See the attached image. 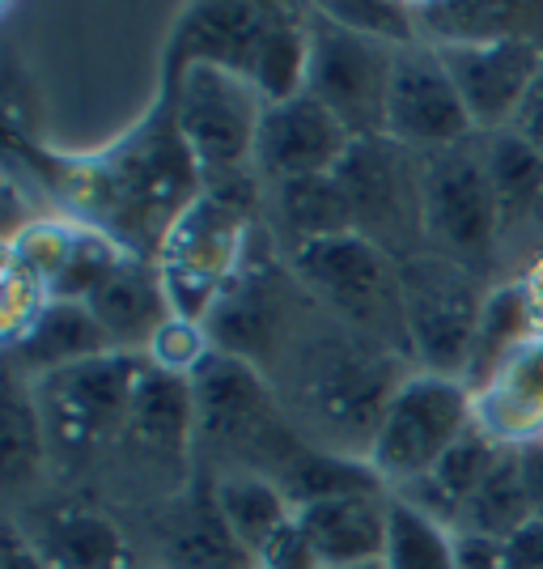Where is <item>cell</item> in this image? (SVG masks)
<instances>
[{
    "mask_svg": "<svg viewBox=\"0 0 543 569\" xmlns=\"http://www.w3.org/2000/svg\"><path fill=\"white\" fill-rule=\"evenodd\" d=\"M242 174L213 179L183 213L170 221L158 272H162L170 307L179 319L204 323L221 302V293L234 284L238 268H242L247 200H238L234 188V183H242Z\"/></svg>",
    "mask_w": 543,
    "mask_h": 569,
    "instance_id": "cell-1",
    "label": "cell"
},
{
    "mask_svg": "<svg viewBox=\"0 0 543 569\" xmlns=\"http://www.w3.org/2000/svg\"><path fill=\"white\" fill-rule=\"evenodd\" d=\"M421 238L425 251L472 268L475 277L496 263L505 226L480 137L421 162Z\"/></svg>",
    "mask_w": 543,
    "mask_h": 569,
    "instance_id": "cell-2",
    "label": "cell"
},
{
    "mask_svg": "<svg viewBox=\"0 0 543 569\" xmlns=\"http://www.w3.org/2000/svg\"><path fill=\"white\" fill-rule=\"evenodd\" d=\"M475 426V396L463 379L442 375H408L382 412L374 442H370V468L382 476L391 498L416 485L438 459Z\"/></svg>",
    "mask_w": 543,
    "mask_h": 569,
    "instance_id": "cell-3",
    "label": "cell"
},
{
    "mask_svg": "<svg viewBox=\"0 0 543 569\" xmlns=\"http://www.w3.org/2000/svg\"><path fill=\"white\" fill-rule=\"evenodd\" d=\"M289 268L310 298L331 307L344 323L370 332L374 340H400L408 349L400 260L382 251L374 238L353 230V234L306 242L289 251Z\"/></svg>",
    "mask_w": 543,
    "mask_h": 569,
    "instance_id": "cell-4",
    "label": "cell"
},
{
    "mask_svg": "<svg viewBox=\"0 0 543 569\" xmlns=\"http://www.w3.org/2000/svg\"><path fill=\"white\" fill-rule=\"evenodd\" d=\"M403 277V336L425 375L463 379L472 361L475 328L489 302L484 277L450 263L433 251H412L400 260Z\"/></svg>",
    "mask_w": 543,
    "mask_h": 569,
    "instance_id": "cell-5",
    "label": "cell"
},
{
    "mask_svg": "<svg viewBox=\"0 0 543 569\" xmlns=\"http://www.w3.org/2000/svg\"><path fill=\"white\" fill-rule=\"evenodd\" d=\"M268 102L251 77L221 64H188L174 86V132L191 167L204 179H225L255 170V141Z\"/></svg>",
    "mask_w": 543,
    "mask_h": 569,
    "instance_id": "cell-6",
    "label": "cell"
},
{
    "mask_svg": "<svg viewBox=\"0 0 543 569\" xmlns=\"http://www.w3.org/2000/svg\"><path fill=\"white\" fill-rule=\"evenodd\" d=\"M395 60H400L395 48L361 39L353 30L331 22L328 13H319V4H310L306 94L319 98L356 141L382 137Z\"/></svg>",
    "mask_w": 543,
    "mask_h": 569,
    "instance_id": "cell-7",
    "label": "cell"
},
{
    "mask_svg": "<svg viewBox=\"0 0 543 569\" xmlns=\"http://www.w3.org/2000/svg\"><path fill=\"white\" fill-rule=\"evenodd\" d=\"M144 353H102L94 361L69 366L60 375L34 382V408L39 421L56 447L69 451H90L102 438L123 433L128 412H132V396L144 379Z\"/></svg>",
    "mask_w": 543,
    "mask_h": 569,
    "instance_id": "cell-8",
    "label": "cell"
},
{
    "mask_svg": "<svg viewBox=\"0 0 543 569\" xmlns=\"http://www.w3.org/2000/svg\"><path fill=\"white\" fill-rule=\"evenodd\" d=\"M382 137L408 153H446V149L472 144L480 137L442 56L425 43L400 51V60H395Z\"/></svg>",
    "mask_w": 543,
    "mask_h": 569,
    "instance_id": "cell-9",
    "label": "cell"
},
{
    "mask_svg": "<svg viewBox=\"0 0 543 569\" xmlns=\"http://www.w3.org/2000/svg\"><path fill=\"white\" fill-rule=\"evenodd\" d=\"M403 158H412L386 137H370L349 149V158L340 162V183L353 200L356 234L374 238L382 251L395 256V234L421 238V170H408ZM425 251V238H421Z\"/></svg>",
    "mask_w": 543,
    "mask_h": 569,
    "instance_id": "cell-10",
    "label": "cell"
},
{
    "mask_svg": "<svg viewBox=\"0 0 543 569\" xmlns=\"http://www.w3.org/2000/svg\"><path fill=\"white\" fill-rule=\"evenodd\" d=\"M403 379L386 375V361L361 349H328L310 361V379L302 387V408L331 438H361V447L370 451L374 429H379L386 403L395 396Z\"/></svg>",
    "mask_w": 543,
    "mask_h": 569,
    "instance_id": "cell-11",
    "label": "cell"
},
{
    "mask_svg": "<svg viewBox=\"0 0 543 569\" xmlns=\"http://www.w3.org/2000/svg\"><path fill=\"white\" fill-rule=\"evenodd\" d=\"M480 137L510 132L543 77V43H484L438 51Z\"/></svg>",
    "mask_w": 543,
    "mask_h": 569,
    "instance_id": "cell-12",
    "label": "cell"
},
{
    "mask_svg": "<svg viewBox=\"0 0 543 569\" xmlns=\"http://www.w3.org/2000/svg\"><path fill=\"white\" fill-rule=\"evenodd\" d=\"M356 137L331 116L319 98L298 94L263 111L260 141H255V174L268 183L331 174L349 158Z\"/></svg>",
    "mask_w": 543,
    "mask_h": 569,
    "instance_id": "cell-13",
    "label": "cell"
},
{
    "mask_svg": "<svg viewBox=\"0 0 543 569\" xmlns=\"http://www.w3.org/2000/svg\"><path fill=\"white\" fill-rule=\"evenodd\" d=\"M421 43L433 51L543 43V4L531 0H416Z\"/></svg>",
    "mask_w": 543,
    "mask_h": 569,
    "instance_id": "cell-14",
    "label": "cell"
},
{
    "mask_svg": "<svg viewBox=\"0 0 543 569\" xmlns=\"http://www.w3.org/2000/svg\"><path fill=\"white\" fill-rule=\"evenodd\" d=\"M391 493H356V498L314 501L298 510V522L314 545L323 569H353L382 561L386 548Z\"/></svg>",
    "mask_w": 543,
    "mask_h": 569,
    "instance_id": "cell-15",
    "label": "cell"
},
{
    "mask_svg": "<svg viewBox=\"0 0 543 569\" xmlns=\"http://www.w3.org/2000/svg\"><path fill=\"white\" fill-rule=\"evenodd\" d=\"M191 391H195V417L209 433L221 438H251L260 426L276 417L268 382L260 379V366L242 361L230 353H209L195 375H191Z\"/></svg>",
    "mask_w": 543,
    "mask_h": 569,
    "instance_id": "cell-16",
    "label": "cell"
},
{
    "mask_svg": "<svg viewBox=\"0 0 543 569\" xmlns=\"http://www.w3.org/2000/svg\"><path fill=\"white\" fill-rule=\"evenodd\" d=\"M86 307L94 310V319L102 323V332L111 336L119 353H149L158 332L174 319L162 272L137 260L119 263L115 277L102 284Z\"/></svg>",
    "mask_w": 543,
    "mask_h": 569,
    "instance_id": "cell-17",
    "label": "cell"
},
{
    "mask_svg": "<svg viewBox=\"0 0 543 569\" xmlns=\"http://www.w3.org/2000/svg\"><path fill=\"white\" fill-rule=\"evenodd\" d=\"M276 4H191L179 26L174 56L188 64H221V69L251 72L255 48L272 22Z\"/></svg>",
    "mask_w": 543,
    "mask_h": 569,
    "instance_id": "cell-18",
    "label": "cell"
},
{
    "mask_svg": "<svg viewBox=\"0 0 543 569\" xmlns=\"http://www.w3.org/2000/svg\"><path fill=\"white\" fill-rule=\"evenodd\" d=\"M475 421L505 447L543 438V328L475 396Z\"/></svg>",
    "mask_w": 543,
    "mask_h": 569,
    "instance_id": "cell-19",
    "label": "cell"
},
{
    "mask_svg": "<svg viewBox=\"0 0 543 569\" xmlns=\"http://www.w3.org/2000/svg\"><path fill=\"white\" fill-rule=\"evenodd\" d=\"M30 548L48 569H132V545L115 519L90 506H60L30 531Z\"/></svg>",
    "mask_w": 543,
    "mask_h": 569,
    "instance_id": "cell-20",
    "label": "cell"
},
{
    "mask_svg": "<svg viewBox=\"0 0 543 569\" xmlns=\"http://www.w3.org/2000/svg\"><path fill=\"white\" fill-rule=\"evenodd\" d=\"M505 451H510V447L496 442L493 433L475 421V426L467 429L442 459H438L433 472H425L416 485H408V489L395 493V498L421 506L425 515L442 519L446 527H459L463 510H467V501L480 493V485L493 476V468L501 463V455Z\"/></svg>",
    "mask_w": 543,
    "mask_h": 569,
    "instance_id": "cell-21",
    "label": "cell"
},
{
    "mask_svg": "<svg viewBox=\"0 0 543 569\" xmlns=\"http://www.w3.org/2000/svg\"><path fill=\"white\" fill-rule=\"evenodd\" d=\"M9 353L18 361V370L34 375V382H39L48 375L69 370V366L115 353V345L102 332V323L86 302H48V310L30 323V332L9 345Z\"/></svg>",
    "mask_w": 543,
    "mask_h": 569,
    "instance_id": "cell-22",
    "label": "cell"
},
{
    "mask_svg": "<svg viewBox=\"0 0 543 569\" xmlns=\"http://www.w3.org/2000/svg\"><path fill=\"white\" fill-rule=\"evenodd\" d=\"M540 328H543L540 307H535L526 281L493 284L489 289V302H484V315H480V328H475L472 361L463 370V382L472 387V396H480L519 357V349Z\"/></svg>",
    "mask_w": 543,
    "mask_h": 569,
    "instance_id": "cell-23",
    "label": "cell"
},
{
    "mask_svg": "<svg viewBox=\"0 0 543 569\" xmlns=\"http://www.w3.org/2000/svg\"><path fill=\"white\" fill-rule=\"evenodd\" d=\"M272 213H276L281 234H289V251L356 230L353 200H349V191H344L335 170L331 174H310V179H289V183H272Z\"/></svg>",
    "mask_w": 543,
    "mask_h": 569,
    "instance_id": "cell-24",
    "label": "cell"
},
{
    "mask_svg": "<svg viewBox=\"0 0 543 569\" xmlns=\"http://www.w3.org/2000/svg\"><path fill=\"white\" fill-rule=\"evenodd\" d=\"M200 426L195 417V391L191 379L183 375H165L153 361L144 366V379L132 396V412L123 433L132 442H141L144 451H183V442L191 438V429Z\"/></svg>",
    "mask_w": 543,
    "mask_h": 569,
    "instance_id": "cell-25",
    "label": "cell"
},
{
    "mask_svg": "<svg viewBox=\"0 0 543 569\" xmlns=\"http://www.w3.org/2000/svg\"><path fill=\"white\" fill-rule=\"evenodd\" d=\"M480 141H484V162L501 200L505 242L510 234H543V158L535 149H526L514 132H496Z\"/></svg>",
    "mask_w": 543,
    "mask_h": 569,
    "instance_id": "cell-26",
    "label": "cell"
},
{
    "mask_svg": "<svg viewBox=\"0 0 543 569\" xmlns=\"http://www.w3.org/2000/svg\"><path fill=\"white\" fill-rule=\"evenodd\" d=\"M213 501H217V510H221V519H225V527L234 531V540L251 552V561H255V552H260L281 527H289V522L298 519V506H293L289 493L276 485V476H268V472L221 476L213 489Z\"/></svg>",
    "mask_w": 543,
    "mask_h": 569,
    "instance_id": "cell-27",
    "label": "cell"
},
{
    "mask_svg": "<svg viewBox=\"0 0 543 569\" xmlns=\"http://www.w3.org/2000/svg\"><path fill=\"white\" fill-rule=\"evenodd\" d=\"M306 69H310V9L276 4V13H272L268 30H263L247 77L260 90L263 102L276 107V102L306 94Z\"/></svg>",
    "mask_w": 543,
    "mask_h": 569,
    "instance_id": "cell-28",
    "label": "cell"
},
{
    "mask_svg": "<svg viewBox=\"0 0 543 569\" xmlns=\"http://www.w3.org/2000/svg\"><path fill=\"white\" fill-rule=\"evenodd\" d=\"M268 476H276L289 501L302 510L314 501L356 498V493H391L382 476L370 468V459H353L344 451H298L281 459Z\"/></svg>",
    "mask_w": 543,
    "mask_h": 569,
    "instance_id": "cell-29",
    "label": "cell"
},
{
    "mask_svg": "<svg viewBox=\"0 0 543 569\" xmlns=\"http://www.w3.org/2000/svg\"><path fill=\"white\" fill-rule=\"evenodd\" d=\"M531 519H535V501H531L526 476H522L519 447H510L493 468V476L480 485V493L467 501L454 531H480V536H496V540H514Z\"/></svg>",
    "mask_w": 543,
    "mask_h": 569,
    "instance_id": "cell-30",
    "label": "cell"
},
{
    "mask_svg": "<svg viewBox=\"0 0 543 569\" xmlns=\"http://www.w3.org/2000/svg\"><path fill=\"white\" fill-rule=\"evenodd\" d=\"M382 566L386 569H459V557H454V527L425 515V510L412 506V501L391 498Z\"/></svg>",
    "mask_w": 543,
    "mask_h": 569,
    "instance_id": "cell-31",
    "label": "cell"
},
{
    "mask_svg": "<svg viewBox=\"0 0 543 569\" xmlns=\"http://www.w3.org/2000/svg\"><path fill=\"white\" fill-rule=\"evenodd\" d=\"M165 569H255L251 552L225 527L217 501L191 510L165 540Z\"/></svg>",
    "mask_w": 543,
    "mask_h": 569,
    "instance_id": "cell-32",
    "label": "cell"
},
{
    "mask_svg": "<svg viewBox=\"0 0 543 569\" xmlns=\"http://www.w3.org/2000/svg\"><path fill=\"white\" fill-rule=\"evenodd\" d=\"M335 26L353 30L361 39H374L395 51L421 48V26H416V0H340V4H319Z\"/></svg>",
    "mask_w": 543,
    "mask_h": 569,
    "instance_id": "cell-33",
    "label": "cell"
},
{
    "mask_svg": "<svg viewBox=\"0 0 543 569\" xmlns=\"http://www.w3.org/2000/svg\"><path fill=\"white\" fill-rule=\"evenodd\" d=\"M128 260L115 242L98 230H77L69 247V260L51 281V302H90L102 284Z\"/></svg>",
    "mask_w": 543,
    "mask_h": 569,
    "instance_id": "cell-34",
    "label": "cell"
},
{
    "mask_svg": "<svg viewBox=\"0 0 543 569\" xmlns=\"http://www.w3.org/2000/svg\"><path fill=\"white\" fill-rule=\"evenodd\" d=\"M0 459H4V476L9 480H22L43 451V421H39V408L34 396L22 400L13 387L4 391V408H0Z\"/></svg>",
    "mask_w": 543,
    "mask_h": 569,
    "instance_id": "cell-35",
    "label": "cell"
},
{
    "mask_svg": "<svg viewBox=\"0 0 543 569\" xmlns=\"http://www.w3.org/2000/svg\"><path fill=\"white\" fill-rule=\"evenodd\" d=\"M213 353V340H209V332H204V323H191V319H170L162 332H158V340L149 345V361L158 366V370H165V375H183V379H191L195 375V366L204 361V357Z\"/></svg>",
    "mask_w": 543,
    "mask_h": 569,
    "instance_id": "cell-36",
    "label": "cell"
},
{
    "mask_svg": "<svg viewBox=\"0 0 543 569\" xmlns=\"http://www.w3.org/2000/svg\"><path fill=\"white\" fill-rule=\"evenodd\" d=\"M255 569H323V561L306 540L302 522L293 519L255 552Z\"/></svg>",
    "mask_w": 543,
    "mask_h": 569,
    "instance_id": "cell-37",
    "label": "cell"
},
{
    "mask_svg": "<svg viewBox=\"0 0 543 569\" xmlns=\"http://www.w3.org/2000/svg\"><path fill=\"white\" fill-rule=\"evenodd\" d=\"M454 557H459V569H519L510 540L480 536V531H454Z\"/></svg>",
    "mask_w": 543,
    "mask_h": 569,
    "instance_id": "cell-38",
    "label": "cell"
},
{
    "mask_svg": "<svg viewBox=\"0 0 543 569\" xmlns=\"http://www.w3.org/2000/svg\"><path fill=\"white\" fill-rule=\"evenodd\" d=\"M510 132H514L526 149H535V153L543 158V77H540V86L531 90V98L522 102V111L514 116Z\"/></svg>",
    "mask_w": 543,
    "mask_h": 569,
    "instance_id": "cell-39",
    "label": "cell"
},
{
    "mask_svg": "<svg viewBox=\"0 0 543 569\" xmlns=\"http://www.w3.org/2000/svg\"><path fill=\"white\" fill-rule=\"evenodd\" d=\"M510 552H514V566L519 569H543V515L526 522L519 536L510 540Z\"/></svg>",
    "mask_w": 543,
    "mask_h": 569,
    "instance_id": "cell-40",
    "label": "cell"
},
{
    "mask_svg": "<svg viewBox=\"0 0 543 569\" xmlns=\"http://www.w3.org/2000/svg\"><path fill=\"white\" fill-rule=\"evenodd\" d=\"M4 569H48V566L39 561V552L26 545V540L13 536V540L4 545Z\"/></svg>",
    "mask_w": 543,
    "mask_h": 569,
    "instance_id": "cell-41",
    "label": "cell"
},
{
    "mask_svg": "<svg viewBox=\"0 0 543 569\" xmlns=\"http://www.w3.org/2000/svg\"><path fill=\"white\" fill-rule=\"evenodd\" d=\"M353 569H386L382 561H370V566H353Z\"/></svg>",
    "mask_w": 543,
    "mask_h": 569,
    "instance_id": "cell-42",
    "label": "cell"
}]
</instances>
